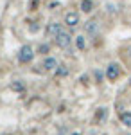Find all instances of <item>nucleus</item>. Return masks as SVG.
Segmentation results:
<instances>
[{"mask_svg": "<svg viewBox=\"0 0 131 135\" xmlns=\"http://www.w3.org/2000/svg\"><path fill=\"white\" fill-rule=\"evenodd\" d=\"M54 40H56V45H58V47H61V49H68V47H70V40H72V38H70V34H68L67 31L61 29V32L54 38Z\"/></svg>", "mask_w": 131, "mask_h": 135, "instance_id": "1", "label": "nucleus"}, {"mask_svg": "<svg viewBox=\"0 0 131 135\" xmlns=\"http://www.w3.org/2000/svg\"><path fill=\"white\" fill-rule=\"evenodd\" d=\"M75 45H77V49H79V51H84V47H86L84 36H77V38H75Z\"/></svg>", "mask_w": 131, "mask_h": 135, "instance_id": "11", "label": "nucleus"}, {"mask_svg": "<svg viewBox=\"0 0 131 135\" xmlns=\"http://www.w3.org/2000/svg\"><path fill=\"white\" fill-rule=\"evenodd\" d=\"M119 76H120L119 65H117V63H110V65H108V70H106V78H108L110 81H115Z\"/></svg>", "mask_w": 131, "mask_h": 135, "instance_id": "3", "label": "nucleus"}, {"mask_svg": "<svg viewBox=\"0 0 131 135\" xmlns=\"http://www.w3.org/2000/svg\"><path fill=\"white\" fill-rule=\"evenodd\" d=\"M65 23L67 25H70V27H75L77 23H79V15L77 13H67V16H65Z\"/></svg>", "mask_w": 131, "mask_h": 135, "instance_id": "5", "label": "nucleus"}, {"mask_svg": "<svg viewBox=\"0 0 131 135\" xmlns=\"http://www.w3.org/2000/svg\"><path fill=\"white\" fill-rule=\"evenodd\" d=\"M40 52H41V54H47V52H49V45H47V43L40 45Z\"/></svg>", "mask_w": 131, "mask_h": 135, "instance_id": "13", "label": "nucleus"}, {"mask_svg": "<svg viewBox=\"0 0 131 135\" xmlns=\"http://www.w3.org/2000/svg\"><path fill=\"white\" fill-rule=\"evenodd\" d=\"M43 67H45L47 70H52V69H56V67H58V63H56V60H54V58H47V60H45V63H43Z\"/></svg>", "mask_w": 131, "mask_h": 135, "instance_id": "8", "label": "nucleus"}, {"mask_svg": "<svg viewBox=\"0 0 131 135\" xmlns=\"http://www.w3.org/2000/svg\"><path fill=\"white\" fill-rule=\"evenodd\" d=\"M32 56H34V52H32V49H31L29 45H23L20 49V52H18V60L22 63H29L32 60Z\"/></svg>", "mask_w": 131, "mask_h": 135, "instance_id": "2", "label": "nucleus"}, {"mask_svg": "<svg viewBox=\"0 0 131 135\" xmlns=\"http://www.w3.org/2000/svg\"><path fill=\"white\" fill-rule=\"evenodd\" d=\"M67 74H68V67H67V65H58V67H56V76H61V78H63V76H67Z\"/></svg>", "mask_w": 131, "mask_h": 135, "instance_id": "10", "label": "nucleus"}, {"mask_svg": "<svg viewBox=\"0 0 131 135\" xmlns=\"http://www.w3.org/2000/svg\"><path fill=\"white\" fill-rule=\"evenodd\" d=\"M81 9L84 11V13H90L93 9V4H92V0H83L81 2Z\"/></svg>", "mask_w": 131, "mask_h": 135, "instance_id": "9", "label": "nucleus"}, {"mask_svg": "<svg viewBox=\"0 0 131 135\" xmlns=\"http://www.w3.org/2000/svg\"><path fill=\"white\" fill-rule=\"evenodd\" d=\"M104 117H106V110H104V108H101V110L97 112V119H104Z\"/></svg>", "mask_w": 131, "mask_h": 135, "instance_id": "14", "label": "nucleus"}, {"mask_svg": "<svg viewBox=\"0 0 131 135\" xmlns=\"http://www.w3.org/2000/svg\"><path fill=\"white\" fill-rule=\"evenodd\" d=\"M72 135H81V133H72Z\"/></svg>", "mask_w": 131, "mask_h": 135, "instance_id": "17", "label": "nucleus"}, {"mask_svg": "<svg viewBox=\"0 0 131 135\" xmlns=\"http://www.w3.org/2000/svg\"><path fill=\"white\" fill-rule=\"evenodd\" d=\"M11 88L22 92V90H23V83H22V81H13V83H11Z\"/></svg>", "mask_w": 131, "mask_h": 135, "instance_id": "12", "label": "nucleus"}, {"mask_svg": "<svg viewBox=\"0 0 131 135\" xmlns=\"http://www.w3.org/2000/svg\"><path fill=\"white\" fill-rule=\"evenodd\" d=\"M129 135H131V133H129Z\"/></svg>", "mask_w": 131, "mask_h": 135, "instance_id": "19", "label": "nucleus"}, {"mask_svg": "<svg viewBox=\"0 0 131 135\" xmlns=\"http://www.w3.org/2000/svg\"><path fill=\"white\" fill-rule=\"evenodd\" d=\"M84 32L90 34V36H95V34L99 32V23H97L95 20L86 22V23H84Z\"/></svg>", "mask_w": 131, "mask_h": 135, "instance_id": "4", "label": "nucleus"}, {"mask_svg": "<svg viewBox=\"0 0 131 135\" xmlns=\"http://www.w3.org/2000/svg\"><path fill=\"white\" fill-rule=\"evenodd\" d=\"M95 78H97V81H101V78H102V74L99 72V70H95Z\"/></svg>", "mask_w": 131, "mask_h": 135, "instance_id": "15", "label": "nucleus"}, {"mask_svg": "<svg viewBox=\"0 0 131 135\" xmlns=\"http://www.w3.org/2000/svg\"><path fill=\"white\" fill-rule=\"evenodd\" d=\"M120 121H122V124H126L128 128H131V112H124V114L120 115Z\"/></svg>", "mask_w": 131, "mask_h": 135, "instance_id": "7", "label": "nucleus"}, {"mask_svg": "<svg viewBox=\"0 0 131 135\" xmlns=\"http://www.w3.org/2000/svg\"><path fill=\"white\" fill-rule=\"evenodd\" d=\"M59 32H61V25L58 23V22H52V23H49V27H47V34H49L51 38H56Z\"/></svg>", "mask_w": 131, "mask_h": 135, "instance_id": "6", "label": "nucleus"}, {"mask_svg": "<svg viewBox=\"0 0 131 135\" xmlns=\"http://www.w3.org/2000/svg\"><path fill=\"white\" fill-rule=\"evenodd\" d=\"M128 54H129V58H131V45H129V49H128Z\"/></svg>", "mask_w": 131, "mask_h": 135, "instance_id": "16", "label": "nucleus"}, {"mask_svg": "<svg viewBox=\"0 0 131 135\" xmlns=\"http://www.w3.org/2000/svg\"><path fill=\"white\" fill-rule=\"evenodd\" d=\"M129 85H131V78H129Z\"/></svg>", "mask_w": 131, "mask_h": 135, "instance_id": "18", "label": "nucleus"}]
</instances>
